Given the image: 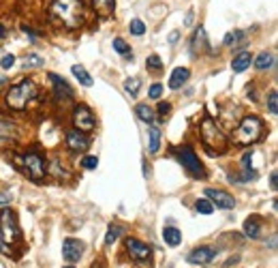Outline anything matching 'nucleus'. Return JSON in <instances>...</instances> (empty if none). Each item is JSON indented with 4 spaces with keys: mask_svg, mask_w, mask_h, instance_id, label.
Masks as SVG:
<instances>
[{
    "mask_svg": "<svg viewBox=\"0 0 278 268\" xmlns=\"http://www.w3.org/2000/svg\"><path fill=\"white\" fill-rule=\"evenodd\" d=\"M250 161H253V153H244L242 154V165L244 168H250Z\"/></svg>",
    "mask_w": 278,
    "mask_h": 268,
    "instance_id": "nucleus-40",
    "label": "nucleus"
},
{
    "mask_svg": "<svg viewBox=\"0 0 278 268\" xmlns=\"http://www.w3.org/2000/svg\"><path fill=\"white\" fill-rule=\"evenodd\" d=\"M124 90L131 96H137V93H139V79L137 77H128V79H124Z\"/></svg>",
    "mask_w": 278,
    "mask_h": 268,
    "instance_id": "nucleus-35",
    "label": "nucleus"
},
{
    "mask_svg": "<svg viewBox=\"0 0 278 268\" xmlns=\"http://www.w3.org/2000/svg\"><path fill=\"white\" fill-rule=\"evenodd\" d=\"M195 211L201 212V214H212L214 212V206H212V202L206 197V200H197L195 202Z\"/></svg>",
    "mask_w": 278,
    "mask_h": 268,
    "instance_id": "nucleus-30",
    "label": "nucleus"
},
{
    "mask_svg": "<svg viewBox=\"0 0 278 268\" xmlns=\"http://www.w3.org/2000/svg\"><path fill=\"white\" fill-rule=\"evenodd\" d=\"M50 82L53 84V95H56V99L58 101H71L75 93H73V88L69 86V82H64L62 77H58L56 73H50Z\"/></svg>",
    "mask_w": 278,
    "mask_h": 268,
    "instance_id": "nucleus-12",
    "label": "nucleus"
},
{
    "mask_svg": "<svg viewBox=\"0 0 278 268\" xmlns=\"http://www.w3.org/2000/svg\"><path fill=\"white\" fill-rule=\"evenodd\" d=\"M250 60H253V56H250V52H238V56H233L231 60V69L235 73H244L246 69L250 67Z\"/></svg>",
    "mask_w": 278,
    "mask_h": 268,
    "instance_id": "nucleus-17",
    "label": "nucleus"
},
{
    "mask_svg": "<svg viewBox=\"0 0 278 268\" xmlns=\"http://www.w3.org/2000/svg\"><path fill=\"white\" fill-rule=\"evenodd\" d=\"M156 112H158V116H167L169 112H171V103H169V101H163V103H158Z\"/></svg>",
    "mask_w": 278,
    "mask_h": 268,
    "instance_id": "nucleus-38",
    "label": "nucleus"
},
{
    "mask_svg": "<svg viewBox=\"0 0 278 268\" xmlns=\"http://www.w3.org/2000/svg\"><path fill=\"white\" fill-rule=\"evenodd\" d=\"M73 75L75 77H77V82L82 84V86H92V75H90L88 71H86V69L82 67V64H73Z\"/></svg>",
    "mask_w": 278,
    "mask_h": 268,
    "instance_id": "nucleus-23",
    "label": "nucleus"
},
{
    "mask_svg": "<svg viewBox=\"0 0 278 268\" xmlns=\"http://www.w3.org/2000/svg\"><path fill=\"white\" fill-rule=\"evenodd\" d=\"M21 240V232L15 214L9 208L0 211V251L7 255H13V245Z\"/></svg>",
    "mask_w": 278,
    "mask_h": 268,
    "instance_id": "nucleus-2",
    "label": "nucleus"
},
{
    "mask_svg": "<svg viewBox=\"0 0 278 268\" xmlns=\"http://www.w3.org/2000/svg\"><path fill=\"white\" fill-rule=\"evenodd\" d=\"M201 142L203 148L210 153V157H218L225 148H227V137L218 129V125L212 118H203L201 120Z\"/></svg>",
    "mask_w": 278,
    "mask_h": 268,
    "instance_id": "nucleus-5",
    "label": "nucleus"
},
{
    "mask_svg": "<svg viewBox=\"0 0 278 268\" xmlns=\"http://www.w3.org/2000/svg\"><path fill=\"white\" fill-rule=\"evenodd\" d=\"M114 4H116V0H94V9L99 11L101 15H111V11H114Z\"/></svg>",
    "mask_w": 278,
    "mask_h": 268,
    "instance_id": "nucleus-28",
    "label": "nucleus"
},
{
    "mask_svg": "<svg viewBox=\"0 0 278 268\" xmlns=\"http://www.w3.org/2000/svg\"><path fill=\"white\" fill-rule=\"evenodd\" d=\"M186 24H192V11H189V15H186Z\"/></svg>",
    "mask_w": 278,
    "mask_h": 268,
    "instance_id": "nucleus-45",
    "label": "nucleus"
},
{
    "mask_svg": "<svg viewBox=\"0 0 278 268\" xmlns=\"http://www.w3.org/2000/svg\"><path fill=\"white\" fill-rule=\"evenodd\" d=\"M189 77H191L189 69H186V67H175L174 73H171V77H169V88L171 90H178L180 86H184L186 82H189Z\"/></svg>",
    "mask_w": 278,
    "mask_h": 268,
    "instance_id": "nucleus-15",
    "label": "nucleus"
},
{
    "mask_svg": "<svg viewBox=\"0 0 278 268\" xmlns=\"http://www.w3.org/2000/svg\"><path fill=\"white\" fill-rule=\"evenodd\" d=\"M15 137V127L7 120H0V144H7Z\"/></svg>",
    "mask_w": 278,
    "mask_h": 268,
    "instance_id": "nucleus-24",
    "label": "nucleus"
},
{
    "mask_svg": "<svg viewBox=\"0 0 278 268\" xmlns=\"http://www.w3.org/2000/svg\"><path fill=\"white\" fill-rule=\"evenodd\" d=\"M111 45H114V50L120 54L122 58H133V50H131V45H128V43L124 41V39H120V37H116L114 39V43H111Z\"/></svg>",
    "mask_w": 278,
    "mask_h": 268,
    "instance_id": "nucleus-25",
    "label": "nucleus"
},
{
    "mask_svg": "<svg viewBox=\"0 0 278 268\" xmlns=\"http://www.w3.org/2000/svg\"><path fill=\"white\" fill-rule=\"evenodd\" d=\"M128 30H131V35H135V37H141L143 32H146V24H143L141 19H131V24H128Z\"/></svg>",
    "mask_w": 278,
    "mask_h": 268,
    "instance_id": "nucleus-31",
    "label": "nucleus"
},
{
    "mask_svg": "<svg viewBox=\"0 0 278 268\" xmlns=\"http://www.w3.org/2000/svg\"><path fill=\"white\" fill-rule=\"evenodd\" d=\"M122 234H124V230H122L120 225H111V228L107 230V234H105V245H114Z\"/></svg>",
    "mask_w": 278,
    "mask_h": 268,
    "instance_id": "nucleus-29",
    "label": "nucleus"
},
{
    "mask_svg": "<svg viewBox=\"0 0 278 268\" xmlns=\"http://www.w3.org/2000/svg\"><path fill=\"white\" fill-rule=\"evenodd\" d=\"M216 257V249L214 247H197V249H192L189 253V262L191 264H210V262Z\"/></svg>",
    "mask_w": 278,
    "mask_h": 268,
    "instance_id": "nucleus-14",
    "label": "nucleus"
},
{
    "mask_svg": "<svg viewBox=\"0 0 278 268\" xmlns=\"http://www.w3.org/2000/svg\"><path fill=\"white\" fill-rule=\"evenodd\" d=\"M160 95H163V84H152V86H150V90H148V96H150V99H158V96Z\"/></svg>",
    "mask_w": 278,
    "mask_h": 268,
    "instance_id": "nucleus-36",
    "label": "nucleus"
},
{
    "mask_svg": "<svg viewBox=\"0 0 278 268\" xmlns=\"http://www.w3.org/2000/svg\"><path fill=\"white\" fill-rule=\"evenodd\" d=\"M267 107H270V114H278V93L276 88L270 90V95H267Z\"/></svg>",
    "mask_w": 278,
    "mask_h": 268,
    "instance_id": "nucleus-34",
    "label": "nucleus"
},
{
    "mask_svg": "<svg viewBox=\"0 0 278 268\" xmlns=\"http://www.w3.org/2000/svg\"><path fill=\"white\" fill-rule=\"evenodd\" d=\"M96 165H99V159L96 157H84L82 159V168H86V170H96Z\"/></svg>",
    "mask_w": 278,
    "mask_h": 268,
    "instance_id": "nucleus-37",
    "label": "nucleus"
},
{
    "mask_svg": "<svg viewBox=\"0 0 278 268\" xmlns=\"http://www.w3.org/2000/svg\"><path fill=\"white\" fill-rule=\"evenodd\" d=\"M261 225H263L261 223V217H257V214L255 217H248L244 221V234L248 236V238H259L261 236Z\"/></svg>",
    "mask_w": 278,
    "mask_h": 268,
    "instance_id": "nucleus-18",
    "label": "nucleus"
},
{
    "mask_svg": "<svg viewBox=\"0 0 278 268\" xmlns=\"http://www.w3.org/2000/svg\"><path fill=\"white\" fill-rule=\"evenodd\" d=\"M52 21L67 30H77L86 21V9L82 0H53L50 7Z\"/></svg>",
    "mask_w": 278,
    "mask_h": 268,
    "instance_id": "nucleus-1",
    "label": "nucleus"
},
{
    "mask_svg": "<svg viewBox=\"0 0 278 268\" xmlns=\"http://www.w3.org/2000/svg\"><path fill=\"white\" fill-rule=\"evenodd\" d=\"M146 67H148L152 73H158L160 69H163V62H160V58L156 56V54H152V56L146 58Z\"/></svg>",
    "mask_w": 278,
    "mask_h": 268,
    "instance_id": "nucleus-32",
    "label": "nucleus"
},
{
    "mask_svg": "<svg viewBox=\"0 0 278 268\" xmlns=\"http://www.w3.org/2000/svg\"><path fill=\"white\" fill-rule=\"evenodd\" d=\"M71 120H73V125L77 131H94V127H96V118L92 114V110H90L88 105H84V103H77L73 107V116H71Z\"/></svg>",
    "mask_w": 278,
    "mask_h": 268,
    "instance_id": "nucleus-8",
    "label": "nucleus"
},
{
    "mask_svg": "<svg viewBox=\"0 0 278 268\" xmlns=\"http://www.w3.org/2000/svg\"><path fill=\"white\" fill-rule=\"evenodd\" d=\"M274 64V54L272 52H261L259 56L255 58V67L257 71H267V69Z\"/></svg>",
    "mask_w": 278,
    "mask_h": 268,
    "instance_id": "nucleus-21",
    "label": "nucleus"
},
{
    "mask_svg": "<svg viewBox=\"0 0 278 268\" xmlns=\"http://www.w3.org/2000/svg\"><path fill=\"white\" fill-rule=\"evenodd\" d=\"M45 60H43L41 56H36V54H30V56L24 58V69H32V67H43Z\"/></svg>",
    "mask_w": 278,
    "mask_h": 268,
    "instance_id": "nucleus-33",
    "label": "nucleus"
},
{
    "mask_svg": "<svg viewBox=\"0 0 278 268\" xmlns=\"http://www.w3.org/2000/svg\"><path fill=\"white\" fill-rule=\"evenodd\" d=\"M163 240L169 247H178L182 243V232L178 228H174V225H167V228L163 230Z\"/></svg>",
    "mask_w": 278,
    "mask_h": 268,
    "instance_id": "nucleus-19",
    "label": "nucleus"
},
{
    "mask_svg": "<svg viewBox=\"0 0 278 268\" xmlns=\"http://www.w3.org/2000/svg\"><path fill=\"white\" fill-rule=\"evenodd\" d=\"M270 185H272V189H276V187H278V174H276V172H272V174H270Z\"/></svg>",
    "mask_w": 278,
    "mask_h": 268,
    "instance_id": "nucleus-41",
    "label": "nucleus"
},
{
    "mask_svg": "<svg viewBox=\"0 0 278 268\" xmlns=\"http://www.w3.org/2000/svg\"><path fill=\"white\" fill-rule=\"evenodd\" d=\"M84 253V243L77 238H67L62 243V257L67 262H79V257Z\"/></svg>",
    "mask_w": 278,
    "mask_h": 268,
    "instance_id": "nucleus-13",
    "label": "nucleus"
},
{
    "mask_svg": "<svg viewBox=\"0 0 278 268\" xmlns=\"http://www.w3.org/2000/svg\"><path fill=\"white\" fill-rule=\"evenodd\" d=\"M174 154H175V159L180 161V165L184 168L186 172H189V176L191 178H199L203 180L206 178V168H203V163L199 161V157H197V153L192 150L191 146H178V148H174Z\"/></svg>",
    "mask_w": 278,
    "mask_h": 268,
    "instance_id": "nucleus-6",
    "label": "nucleus"
},
{
    "mask_svg": "<svg viewBox=\"0 0 278 268\" xmlns=\"http://www.w3.org/2000/svg\"><path fill=\"white\" fill-rule=\"evenodd\" d=\"M206 197L212 202V206L223 208V211H231L235 206L233 195H229V193L223 189H206Z\"/></svg>",
    "mask_w": 278,
    "mask_h": 268,
    "instance_id": "nucleus-10",
    "label": "nucleus"
},
{
    "mask_svg": "<svg viewBox=\"0 0 278 268\" xmlns=\"http://www.w3.org/2000/svg\"><path fill=\"white\" fill-rule=\"evenodd\" d=\"M64 144H67V148L71 150V153H86L90 146V139L86 137L82 131L71 129V131L64 133Z\"/></svg>",
    "mask_w": 278,
    "mask_h": 268,
    "instance_id": "nucleus-9",
    "label": "nucleus"
},
{
    "mask_svg": "<svg viewBox=\"0 0 278 268\" xmlns=\"http://www.w3.org/2000/svg\"><path fill=\"white\" fill-rule=\"evenodd\" d=\"M9 202H11V197H9V195H0V206H7Z\"/></svg>",
    "mask_w": 278,
    "mask_h": 268,
    "instance_id": "nucleus-43",
    "label": "nucleus"
},
{
    "mask_svg": "<svg viewBox=\"0 0 278 268\" xmlns=\"http://www.w3.org/2000/svg\"><path fill=\"white\" fill-rule=\"evenodd\" d=\"M203 50H208L206 28H203V26H197V28H195V35H192V41H191V52L197 54V52H203Z\"/></svg>",
    "mask_w": 278,
    "mask_h": 268,
    "instance_id": "nucleus-16",
    "label": "nucleus"
},
{
    "mask_svg": "<svg viewBox=\"0 0 278 268\" xmlns=\"http://www.w3.org/2000/svg\"><path fill=\"white\" fill-rule=\"evenodd\" d=\"M244 37H246L244 30H233V32H229V35H225L223 45H225V47H233V45H238V43L242 41Z\"/></svg>",
    "mask_w": 278,
    "mask_h": 268,
    "instance_id": "nucleus-26",
    "label": "nucleus"
},
{
    "mask_svg": "<svg viewBox=\"0 0 278 268\" xmlns=\"http://www.w3.org/2000/svg\"><path fill=\"white\" fill-rule=\"evenodd\" d=\"M158 148H160V131L156 127H150L148 129V153L154 154V153H158Z\"/></svg>",
    "mask_w": 278,
    "mask_h": 268,
    "instance_id": "nucleus-20",
    "label": "nucleus"
},
{
    "mask_svg": "<svg viewBox=\"0 0 278 268\" xmlns=\"http://www.w3.org/2000/svg\"><path fill=\"white\" fill-rule=\"evenodd\" d=\"M19 165H21V172L35 182H41L47 174L45 159H43V154L36 153V150H26V153L19 157Z\"/></svg>",
    "mask_w": 278,
    "mask_h": 268,
    "instance_id": "nucleus-7",
    "label": "nucleus"
},
{
    "mask_svg": "<svg viewBox=\"0 0 278 268\" xmlns=\"http://www.w3.org/2000/svg\"><path fill=\"white\" fill-rule=\"evenodd\" d=\"M135 112H137L139 120H143L146 125H152V122H154V110H152V107H150L148 103H137Z\"/></svg>",
    "mask_w": 278,
    "mask_h": 268,
    "instance_id": "nucleus-22",
    "label": "nucleus"
},
{
    "mask_svg": "<svg viewBox=\"0 0 278 268\" xmlns=\"http://www.w3.org/2000/svg\"><path fill=\"white\" fill-rule=\"evenodd\" d=\"M265 131V125L259 116H244L240 120V127L233 133V142L238 146H250V144L259 142Z\"/></svg>",
    "mask_w": 278,
    "mask_h": 268,
    "instance_id": "nucleus-4",
    "label": "nucleus"
},
{
    "mask_svg": "<svg viewBox=\"0 0 278 268\" xmlns=\"http://www.w3.org/2000/svg\"><path fill=\"white\" fill-rule=\"evenodd\" d=\"M15 64V56H4L2 60H0V67L2 69H11Z\"/></svg>",
    "mask_w": 278,
    "mask_h": 268,
    "instance_id": "nucleus-39",
    "label": "nucleus"
},
{
    "mask_svg": "<svg viewBox=\"0 0 278 268\" xmlns=\"http://www.w3.org/2000/svg\"><path fill=\"white\" fill-rule=\"evenodd\" d=\"M4 37H7V26H4V24H0V41H2Z\"/></svg>",
    "mask_w": 278,
    "mask_h": 268,
    "instance_id": "nucleus-44",
    "label": "nucleus"
},
{
    "mask_svg": "<svg viewBox=\"0 0 278 268\" xmlns=\"http://www.w3.org/2000/svg\"><path fill=\"white\" fill-rule=\"evenodd\" d=\"M36 95H39V90H36L35 82L32 79H21V82L13 84L7 90V105L15 112H21L28 107L30 101L36 99Z\"/></svg>",
    "mask_w": 278,
    "mask_h": 268,
    "instance_id": "nucleus-3",
    "label": "nucleus"
},
{
    "mask_svg": "<svg viewBox=\"0 0 278 268\" xmlns=\"http://www.w3.org/2000/svg\"><path fill=\"white\" fill-rule=\"evenodd\" d=\"M257 178V172L253 168H244L242 170V174H238V176H229V180L231 182H250V180H255Z\"/></svg>",
    "mask_w": 278,
    "mask_h": 268,
    "instance_id": "nucleus-27",
    "label": "nucleus"
},
{
    "mask_svg": "<svg viewBox=\"0 0 278 268\" xmlns=\"http://www.w3.org/2000/svg\"><path fill=\"white\" fill-rule=\"evenodd\" d=\"M67 268H73V266H67Z\"/></svg>",
    "mask_w": 278,
    "mask_h": 268,
    "instance_id": "nucleus-46",
    "label": "nucleus"
},
{
    "mask_svg": "<svg viewBox=\"0 0 278 268\" xmlns=\"http://www.w3.org/2000/svg\"><path fill=\"white\" fill-rule=\"evenodd\" d=\"M126 251L131 253L133 260H137V262H148L150 255H152V249L137 238H126Z\"/></svg>",
    "mask_w": 278,
    "mask_h": 268,
    "instance_id": "nucleus-11",
    "label": "nucleus"
},
{
    "mask_svg": "<svg viewBox=\"0 0 278 268\" xmlns=\"http://www.w3.org/2000/svg\"><path fill=\"white\" fill-rule=\"evenodd\" d=\"M178 37H180V32H178V30H174V32L169 35V43H175V41H178Z\"/></svg>",
    "mask_w": 278,
    "mask_h": 268,
    "instance_id": "nucleus-42",
    "label": "nucleus"
}]
</instances>
